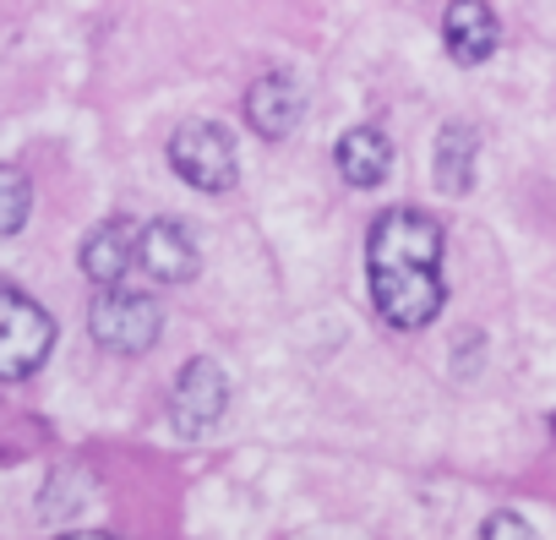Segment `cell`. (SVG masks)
Listing matches in <instances>:
<instances>
[{"mask_svg": "<svg viewBox=\"0 0 556 540\" xmlns=\"http://www.w3.org/2000/svg\"><path fill=\"white\" fill-rule=\"evenodd\" d=\"M366 274L371 301L382 323L415 334L437 323L447 290H442V224L420 208H393L366 235Z\"/></svg>", "mask_w": 556, "mask_h": 540, "instance_id": "1", "label": "cell"}, {"mask_svg": "<svg viewBox=\"0 0 556 540\" xmlns=\"http://www.w3.org/2000/svg\"><path fill=\"white\" fill-rule=\"evenodd\" d=\"M169 164L186 186L207 191V197H224L235 191L240 180V159H235V137L229 126L218 121H186L175 137H169Z\"/></svg>", "mask_w": 556, "mask_h": 540, "instance_id": "2", "label": "cell"}, {"mask_svg": "<svg viewBox=\"0 0 556 540\" xmlns=\"http://www.w3.org/2000/svg\"><path fill=\"white\" fill-rule=\"evenodd\" d=\"M55 344V317L28 301L17 285H0V377L7 382H23L34 366H45Z\"/></svg>", "mask_w": 556, "mask_h": 540, "instance_id": "3", "label": "cell"}, {"mask_svg": "<svg viewBox=\"0 0 556 540\" xmlns=\"http://www.w3.org/2000/svg\"><path fill=\"white\" fill-rule=\"evenodd\" d=\"M88 334H93L104 350H115V355H142V350L159 344L164 312H159L153 296L115 285V290H104V296L88 306Z\"/></svg>", "mask_w": 556, "mask_h": 540, "instance_id": "4", "label": "cell"}, {"mask_svg": "<svg viewBox=\"0 0 556 540\" xmlns=\"http://www.w3.org/2000/svg\"><path fill=\"white\" fill-rule=\"evenodd\" d=\"M224 410H229V377H224V366L207 361V355L186 361V372H180V382L169 393V426L180 437H202V431H213L224 420Z\"/></svg>", "mask_w": 556, "mask_h": 540, "instance_id": "5", "label": "cell"}, {"mask_svg": "<svg viewBox=\"0 0 556 540\" xmlns=\"http://www.w3.org/2000/svg\"><path fill=\"white\" fill-rule=\"evenodd\" d=\"M77 262H83V274H88L93 285L115 290V285L131 274V262H142V224H131V218H104V224L83 240Z\"/></svg>", "mask_w": 556, "mask_h": 540, "instance_id": "6", "label": "cell"}, {"mask_svg": "<svg viewBox=\"0 0 556 540\" xmlns=\"http://www.w3.org/2000/svg\"><path fill=\"white\" fill-rule=\"evenodd\" d=\"M245 121L256 126V137L285 142V137L306 121V93H301L295 72H267L262 83H251V93H245Z\"/></svg>", "mask_w": 556, "mask_h": 540, "instance_id": "7", "label": "cell"}, {"mask_svg": "<svg viewBox=\"0 0 556 540\" xmlns=\"http://www.w3.org/2000/svg\"><path fill=\"white\" fill-rule=\"evenodd\" d=\"M442 45L458 66H485L502 45V23L485 0H447V17H442Z\"/></svg>", "mask_w": 556, "mask_h": 540, "instance_id": "8", "label": "cell"}, {"mask_svg": "<svg viewBox=\"0 0 556 540\" xmlns=\"http://www.w3.org/2000/svg\"><path fill=\"white\" fill-rule=\"evenodd\" d=\"M142 274L159 279V285L197 279V246H191V229L186 224H175V218L142 224Z\"/></svg>", "mask_w": 556, "mask_h": 540, "instance_id": "9", "label": "cell"}, {"mask_svg": "<svg viewBox=\"0 0 556 540\" xmlns=\"http://www.w3.org/2000/svg\"><path fill=\"white\" fill-rule=\"evenodd\" d=\"M475 169H480V131L469 121H447L437 131V148H431V180H437V191L469 197L475 191Z\"/></svg>", "mask_w": 556, "mask_h": 540, "instance_id": "10", "label": "cell"}, {"mask_svg": "<svg viewBox=\"0 0 556 540\" xmlns=\"http://www.w3.org/2000/svg\"><path fill=\"white\" fill-rule=\"evenodd\" d=\"M333 164H339V175H344L350 186L371 191V186H382V180L393 175V137L377 131V126H350V131L333 142Z\"/></svg>", "mask_w": 556, "mask_h": 540, "instance_id": "11", "label": "cell"}, {"mask_svg": "<svg viewBox=\"0 0 556 540\" xmlns=\"http://www.w3.org/2000/svg\"><path fill=\"white\" fill-rule=\"evenodd\" d=\"M28 202H34L28 175H23L17 164H7V169H0V235H23Z\"/></svg>", "mask_w": 556, "mask_h": 540, "instance_id": "12", "label": "cell"}, {"mask_svg": "<svg viewBox=\"0 0 556 540\" xmlns=\"http://www.w3.org/2000/svg\"><path fill=\"white\" fill-rule=\"evenodd\" d=\"M480 540H540V535H534L518 513H491L485 529H480Z\"/></svg>", "mask_w": 556, "mask_h": 540, "instance_id": "13", "label": "cell"}, {"mask_svg": "<svg viewBox=\"0 0 556 540\" xmlns=\"http://www.w3.org/2000/svg\"><path fill=\"white\" fill-rule=\"evenodd\" d=\"M61 540H110V535H61Z\"/></svg>", "mask_w": 556, "mask_h": 540, "instance_id": "14", "label": "cell"}]
</instances>
